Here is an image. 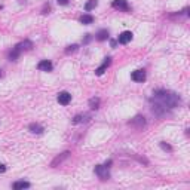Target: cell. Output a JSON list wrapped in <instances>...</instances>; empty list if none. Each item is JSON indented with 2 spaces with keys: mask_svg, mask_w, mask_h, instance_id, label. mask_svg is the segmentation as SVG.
I'll return each mask as SVG.
<instances>
[{
  "mask_svg": "<svg viewBox=\"0 0 190 190\" xmlns=\"http://www.w3.org/2000/svg\"><path fill=\"white\" fill-rule=\"evenodd\" d=\"M82 24H85V25H88V24H92L94 23V17L92 15H89V13H83L82 17H80V19H79Z\"/></svg>",
  "mask_w": 190,
  "mask_h": 190,
  "instance_id": "cell-10",
  "label": "cell"
},
{
  "mask_svg": "<svg viewBox=\"0 0 190 190\" xmlns=\"http://www.w3.org/2000/svg\"><path fill=\"white\" fill-rule=\"evenodd\" d=\"M19 54H21V52H19V50H17L15 48H13V50H12L11 54H9V60H11V61H15L18 56H19Z\"/></svg>",
  "mask_w": 190,
  "mask_h": 190,
  "instance_id": "cell-18",
  "label": "cell"
},
{
  "mask_svg": "<svg viewBox=\"0 0 190 190\" xmlns=\"http://www.w3.org/2000/svg\"><path fill=\"white\" fill-rule=\"evenodd\" d=\"M95 174H97L101 180H108L110 178V172H108L107 166H104V165H97V166H95Z\"/></svg>",
  "mask_w": 190,
  "mask_h": 190,
  "instance_id": "cell-2",
  "label": "cell"
},
{
  "mask_svg": "<svg viewBox=\"0 0 190 190\" xmlns=\"http://www.w3.org/2000/svg\"><path fill=\"white\" fill-rule=\"evenodd\" d=\"M110 64H112V58H110V56H107L106 61L103 62V66H100V67L95 70V74H97V76H101V74H104V71L107 70V67H108Z\"/></svg>",
  "mask_w": 190,
  "mask_h": 190,
  "instance_id": "cell-8",
  "label": "cell"
},
{
  "mask_svg": "<svg viewBox=\"0 0 190 190\" xmlns=\"http://www.w3.org/2000/svg\"><path fill=\"white\" fill-rule=\"evenodd\" d=\"M112 6L114 9H119V11H123V12H128L129 11V5L126 0H113Z\"/></svg>",
  "mask_w": 190,
  "mask_h": 190,
  "instance_id": "cell-4",
  "label": "cell"
},
{
  "mask_svg": "<svg viewBox=\"0 0 190 190\" xmlns=\"http://www.w3.org/2000/svg\"><path fill=\"white\" fill-rule=\"evenodd\" d=\"M97 5H98V0H89V2L85 5V11H86V12L92 11L94 8H97Z\"/></svg>",
  "mask_w": 190,
  "mask_h": 190,
  "instance_id": "cell-15",
  "label": "cell"
},
{
  "mask_svg": "<svg viewBox=\"0 0 190 190\" xmlns=\"http://www.w3.org/2000/svg\"><path fill=\"white\" fill-rule=\"evenodd\" d=\"M131 79L134 80V82H144L145 80V71L144 70H135V71H132V74H131Z\"/></svg>",
  "mask_w": 190,
  "mask_h": 190,
  "instance_id": "cell-6",
  "label": "cell"
},
{
  "mask_svg": "<svg viewBox=\"0 0 190 190\" xmlns=\"http://www.w3.org/2000/svg\"><path fill=\"white\" fill-rule=\"evenodd\" d=\"M56 101H58L61 106H68V104H70V101H71V94H68L67 91H62V92L58 94Z\"/></svg>",
  "mask_w": 190,
  "mask_h": 190,
  "instance_id": "cell-3",
  "label": "cell"
},
{
  "mask_svg": "<svg viewBox=\"0 0 190 190\" xmlns=\"http://www.w3.org/2000/svg\"><path fill=\"white\" fill-rule=\"evenodd\" d=\"M37 68H39L40 71H52L54 66H52V62L48 61V60H42V61L37 64Z\"/></svg>",
  "mask_w": 190,
  "mask_h": 190,
  "instance_id": "cell-7",
  "label": "cell"
},
{
  "mask_svg": "<svg viewBox=\"0 0 190 190\" xmlns=\"http://www.w3.org/2000/svg\"><path fill=\"white\" fill-rule=\"evenodd\" d=\"M33 48V43L30 42V40H25V42H23V43H19V45L15 46V49L19 50V52H23V50H28Z\"/></svg>",
  "mask_w": 190,
  "mask_h": 190,
  "instance_id": "cell-9",
  "label": "cell"
},
{
  "mask_svg": "<svg viewBox=\"0 0 190 190\" xmlns=\"http://www.w3.org/2000/svg\"><path fill=\"white\" fill-rule=\"evenodd\" d=\"M107 39H108V31H107L106 28H103V30H100L97 33V40L103 42V40H107Z\"/></svg>",
  "mask_w": 190,
  "mask_h": 190,
  "instance_id": "cell-13",
  "label": "cell"
},
{
  "mask_svg": "<svg viewBox=\"0 0 190 190\" xmlns=\"http://www.w3.org/2000/svg\"><path fill=\"white\" fill-rule=\"evenodd\" d=\"M77 48H79L77 45H71V46H68L67 49H66V52H67V54H71V52H76V50H77Z\"/></svg>",
  "mask_w": 190,
  "mask_h": 190,
  "instance_id": "cell-19",
  "label": "cell"
},
{
  "mask_svg": "<svg viewBox=\"0 0 190 190\" xmlns=\"http://www.w3.org/2000/svg\"><path fill=\"white\" fill-rule=\"evenodd\" d=\"M68 155H70V151H64V153H62L61 156H58V157L55 159V161L52 162V166H56V163H61L62 161H64V159H67Z\"/></svg>",
  "mask_w": 190,
  "mask_h": 190,
  "instance_id": "cell-14",
  "label": "cell"
},
{
  "mask_svg": "<svg viewBox=\"0 0 190 190\" xmlns=\"http://www.w3.org/2000/svg\"><path fill=\"white\" fill-rule=\"evenodd\" d=\"M132 37H134V34L131 33V31H123V33L119 34L118 42L122 43V45H126V43H129V42L132 40Z\"/></svg>",
  "mask_w": 190,
  "mask_h": 190,
  "instance_id": "cell-5",
  "label": "cell"
},
{
  "mask_svg": "<svg viewBox=\"0 0 190 190\" xmlns=\"http://www.w3.org/2000/svg\"><path fill=\"white\" fill-rule=\"evenodd\" d=\"M155 100L157 101V104L162 107V108H174V107L178 106L180 103V98L174 92H169V91H156L155 92Z\"/></svg>",
  "mask_w": 190,
  "mask_h": 190,
  "instance_id": "cell-1",
  "label": "cell"
},
{
  "mask_svg": "<svg viewBox=\"0 0 190 190\" xmlns=\"http://www.w3.org/2000/svg\"><path fill=\"white\" fill-rule=\"evenodd\" d=\"M2 76H3V73H2V70H0V77H2Z\"/></svg>",
  "mask_w": 190,
  "mask_h": 190,
  "instance_id": "cell-23",
  "label": "cell"
},
{
  "mask_svg": "<svg viewBox=\"0 0 190 190\" xmlns=\"http://www.w3.org/2000/svg\"><path fill=\"white\" fill-rule=\"evenodd\" d=\"M56 3L61 6H66V5H68V0H56Z\"/></svg>",
  "mask_w": 190,
  "mask_h": 190,
  "instance_id": "cell-21",
  "label": "cell"
},
{
  "mask_svg": "<svg viewBox=\"0 0 190 190\" xmlns=\"http://www.w3.org/2000/svg\"><path fill=\"white\" fill-rule=\"evenodd\" d=\"M28 129H30V132H33V134H42V132H43V126H40L37 123H31V125L28 126Z\"/></svg>",
  "mask_w": 190,
  "mask_h": 190,
  "instance_id": "cell-11",
  "label": "cell"
},
{
  "mask_svg": "<svg viewBox=\"0 0 190 190\" xmlns=\"http://www.w3.org/2000/svg\"><path fill=\"white\" fill-rule=\"evenodd\" d=\"M89 107L92 110H97L100 107V98H91L89 100Z\"/></svg>",
  "mask_w": 190,
  "mask_h": 190,
  "instance_id": "cell-17",
  "label": "cell"
},
{
  "mask_svg": "<svg viewBox=\"0 0 190 190\" xmlns=\"http://www.w3.org/2000/svg\"><path fill=\"white\" fill-rule=\"evenodd\" d=\"M5 171H6V166H5V165H2V163H0V174H2V172H5Z\"/></svg>",
  "mask_w": 190,
  "mask_h": 190,
  "instance_id": "cell-22",
  "label": "cell"
},
{
  "mask_svg": "<svg viewBox=\"0 0 190 190\" xmlns=\"http://www.w3.org/2000/svg\"><path fill=\"white\" fill-rule=\"evenodd\" d=\"M15 190H23V189H28L30 187V183H27V181H17V183H13V186H12Z\"/></svg>",
  "mask_w": 190,
  "mask_h": 190,
  "instance_id": "cell-12",
  "label": "cell"
},
{
  "mask_svg": "<svg viewBox=\"0 0 190 190\" xmlns=\"http://www.w3.org/2000/svg\"><path fill=\"white\" fill-rule=\"evenodd\" d=\"M161 147H162L163 150H168V151H171V150H172V149H171V147H169L168 144H165V143H162V144H161Z\"/></svg>",
  "mask_w": 190,
  "mask_h": 190,
  "instance_id": "cell-20",
  "label": "cell"
},
{
  "mask_svg": "<svg viewBox=\"0 0 190 190\" xmlns=\"http://www.w3.org/2000/svg\"><path fill=\"white\" fill-rule=\"evenodd\" d=\"M89 119V116H86V114H77L76 118L73 119V123H82V122H86Z\"/></svg>",
  "mask_w": 190,
  "mask_h": 190,
  "instance_id": "cell-16",
  "label": "cell"
}]
</instances>
